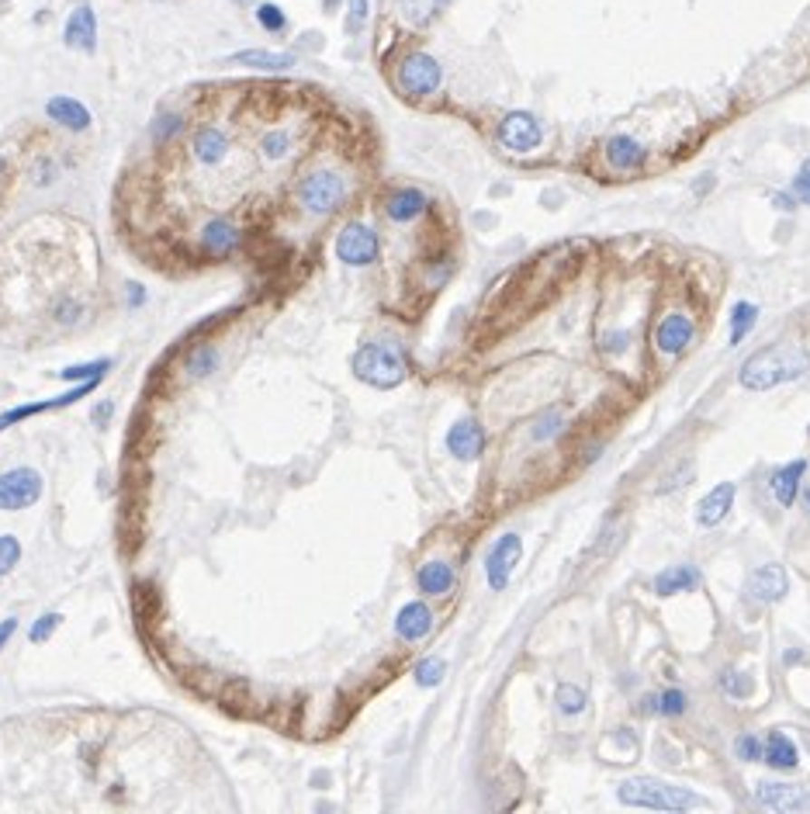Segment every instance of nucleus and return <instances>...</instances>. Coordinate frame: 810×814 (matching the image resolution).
I'll return each mask as SVG.
<instances>
[{
	"instance_id": "obj_37",
	"label": "nucleus",
	"mask_w": 810,
	"mask_h": 814,
	"mask_svg": "<svg viewBox=\"0 0 810 814\" xmlns=\"http://www.w3.org/2000/svg\"><path fill=\"white\" fill-rule=\"evenodd\" d=\"M734 756L741 762H762V741L752 735V732H741L734 738Z\"/></svg>"
},
{
	"instance_id": "obj_27",
	"label": "nucleus",
	"mask_w": 810,
	"mask_h": 814,
	"mask_svg": "<svg viewBox=\"0 0 810 814\" xmlns=\"http://www.w3.org/2000/svg\"><path fill=\"white\" fill-rule=\"evenodd\" d=\"M699 586V572H696L693 565H672V568H665V572H658L655 576V593L658 596H672V593H689Z\"/></svg>"
},
{
	"instance_id": "obj_28",
	"label": "nucleus",
	"mask_w": 810,
	"mask_h": 814,
	"mask_svg": "<svg viewBox=\"0 0 810 814\" xmlns=\"http://www.w3.org/2000/svg\"><path fill=\"white\" fill-rule=\"evenodd\" d=\"M447 7V0H402V18L412 28H426Z\"/></svg>"
},
{
	"instance_id": "obj_20",
	"label": "nucleus",
	"mask_w": 810,
	"mask_h": 814,
	"mask_svg": "<svg viewBox=\"0 0 810 814\" xmlns=\"http://www.w3.org/2000/svg\"><path fill=\"white\" fill-rule=\"evenodd\" d=\"M790 589V579H786V568L783 565H762L758 572L748 582V593H752L758 603H779Z\"/></svg>"
},
{
	"instance_id": "obj_17",
	"label": "nucleus",
	"mask_w": 810,
	"mask_h": 814,
	"mask_svg": "<svg viewBox=\"0 0 810 814\" xmlns=\"http://www.w3.org/2000/svg\"><path fill=\"white\" fill-rule=\"evenodd\" d=\"M426 208H429V198H426L419 188H399L385 198V215L399 226H409L416 218H423Z\"/></svg>"
},
{
	"instance_id": "obj_18",
	"label": "nucleus",
	"mask_w": 810,
	"mask_h": 814,
	"mask_svg": "<svg viewBox=\"0 0 810 814\" xmlns=\"http://www.w3.org/2000/svg\"><path fill=\"white\" fill-rule=\"evenodd\" d=\"M603 156H606V163L613 167V170H641L644 167V160H648V150L637 142L634 136H610L606 139V146H603Z\"/></svg>"
},
{
	"instance_id": "obj_34",
	"label": "nucleus",
	"mask_w": 810,
	"mask_h": 814,
	"mask_svg": "<svg viewBox=\"0 0 810 814\" xmlns=\"http://www.w3.org/2000/svg\"><path fill=\"white\" fill-rule=\"evenodd\" d=\"M447 673V662L444 659H437V655H429V659H423L419 665H416V683L419 686H440V679H444Z\"/></svg>"
},
{
	"instance_id": "obj_43",
	"label": "nucleus",
	"mask_w": 810,
	"mask_h": 814,
	"mask_svg": "<svg viewBox=\"0 0 810 814\" xmlns=\"http://www.w3.org/2000/svg\"><path fill=\"white\" fill-rule=\"evenodd\" d=\"M371 15V4L367 0H347V28L350 32H361Z\"/></svg>"
},
{
	"instance_id": "obj_14",
	"label": "nucleus",
	"mask_w": 810,
	"mask_h": 814,
	"mask_svg": "<svg viewBox=\"0 0 810 814\" xmlns=\"http://www.w3.org/2000/svg\"><path fill=\"white\" fill-rule=\"evenodd\" d=\"M447 451L458 458V461H475L482 458L485 451V430L478 420H458L450 433H447Z\"/></svg>"
},
{
	"instance_id": "obj_8",
	"label": "nucleus",
	"mask_w": 810,
	"mask_h": 814,
	"mask_svg": "<svg viewBox=\"0 0 810 814\" xmlns=\"http://www.w3.org/2000/svg\"><path fill=\"white\" fill-rule=\"evenodd\" d=\"M378 253H381V239L364 222H347L336 236V257L347 267H371L378 260Z\"/></svg>"
},
{
	"instance_id": "obj_12",
	"label": "nucleus",
	"mask_w": 810,
	"mask_h": 814,
	"mask_svg": "<svg viewBox=\"0 0 810 814\" xmlns=\"http://www.w3.org/2000/svg\"><path fill=\"white\" fill-rule=\"evenodd\" d=\"M693 319L689 315H682V312H669V315H661L655 326V347L661 354H682V350L693 344Z\"/></svg>"
},
{
	"instance_id": "obj_2",
	"label": "nucleus",
	"mask_w": 810,
	"mask_h": 814,
	"mask_svg": "<svg viewBox=\"0 0 810 814\" xmlns=\"http://www.w3.org/2000/svg\"><path fill=\"white\" fill-rule=\"evenodd\" d=\"M620 804H631V808H651V811H689V808H703L707 800L686 787H672L665 780L655 776H634V780H623L617 787Z\"/></svg>"
},
{
	"instance_id": "obj_38",
	"label": "nucleus",
	"mask_w": 810,
	"mask_h": 814,
	"mask_svg": "<svg viewBox=\"0 0 810 814\" xmlns=\"http://www.w3.org/2000/svg\"><path fill=\"white\" fill-rule=\"evenodd\" d=\"M59 624H63V614H42L39 621L32 624V631H28V641H32V644H42V641H49L59 631Z\"/></svg>"
},
{
	"instance_id": "obj_15",
	"label": "nucleus",
	"mask_w": 810,
	"mask_h": 814,
	"mask_svg": "<svg viewBox=\"0 0 810 814\" xmlns=\"http://www.w3.org/2000/svg\"><path fill=\"white\" fill-rule=\"evenodd\" d=\"M429 631H433V610L423 600L405 603L399 610V617H395V635L405 644H419L423 638H429Z\"/></svg>"
},
{
	"instance_id": "obj_9",
	"label": "nucleus",
	"mask_w": 810,
	"mask_h": 814,
	"mask_svg": "<svg viewBox=\"0 0 810 814\" xmlns=\"http://www.w3.org/2000/svg\"><path fill=\"white\" fill-rule=\"evenodd\" d=\"M520 555H523L520 534H502L499 541L488 548V555H485V576H488V586L496 593H502L509 586L513 568L520 565Z\"/></svg>"
},
{
	"instance_id": "obj_48",
	"label": "nucleus",
	"mask_w": 810,
	"mask_h": 814,
	"mask_svg": "<svg viewBox=\"0 0 810 814\" xmlns=\"http://www.w3.org/2000/svg\"><path fill=\"white\" fill-rule=\"evenodd\" d=\"M14 631H18V617H7V621H0V648H4L7 641L14 638Z\"/></svg>"
},
{
	"instance_id": "obj_49",
	"label": "nucleus",
	"mask_w": 810,
	"mask_h": 814,
	"mask_svg": "<svg viewBox=\"0 0 810 814\" xmlns=\"http://www.w3.org/2000/svg\"><path fill=\"white\" fill-rule=\"evenodd\" d=\"M111 409H115V406H111V402H101V406L94 409V423H101L104 416H111Z\"/></svg>"
},
{
	"instance_id": "obj_6",
	"label": "nucleus",
	"mask_w": 810,
	"mask_h": 814,
	"mask_svg": "<svg viewBox=\"0 0 810 814\" xmlns=\"http://www.w3.org/2000/svg\"><path fill=\"white\" fill-rule=\"evenodd\" d=\"M194 250H198L201 260H229V257L243 250V229L232 218H208L198 229Z\"/></svg>"
},
{
	"instance_id": "obj_26",
	"label": "nucleus",
	"mask_w": 810,
	"mask_h": 814,
	"mask_svg": "<svg viewBox=\"0 0 810 814\" xmlns=\"http://www.w3.org/2000/svg\"><path fill=\"white\" fill-rule=\"evenodd\" d=\"M218 361H222V357H218V350H215L212 344H198V347H191L188 354H184V364H180L184 382H205V378L218 368Z\"/></svg>"
},
{
	"instance_id": "obj_24",
	"label": "nucleus",
	"mask_w": 810,
	"mask_h": 814,
	"mask_svg": "<svg viewBox=\"0 0 810 814\" xmlns=\"http://www.w3.org/2000/svg\"><path fill=\"white\" fill-rule=\"evenodd\" d=\"M66 45L80 53H94L97 49V21L91 7H77L66 21Z\"/></svg>"
},
{
	"instance_id": "obj_32",
	"label": "nucleus",
	"mask_w": 810,
	"mask_h": 814,
	"mask_svg": "<svg viewBox=\"0 0 810 814\" xmlns=\"http://www.w3.org/2000/svg\"><path fill=\"white\" fill-rule=\"evenodd\" d=\"M554 700H558L561 714H582V711H585V690L575 686V683H561Z\"/></svg>"
},
{
	"instance_id": "obj_40",
	"label": "nucleus",
	"mask_w": 810,
	"mask_h": 814,
	"mask_svg": "<svg viewBox=\"0 0 810 814\" xmlns=\"http://www.w3.org/2000/svg\"><path fill=\"white\" fill-rule=\"evenodd\" d=\"M256 21H260L267 32H284V28H288L284 11H281V7H274V4H260V7H256Z\"/></svg>"
},
{
	"instance_id": "obj_30",
	"label": "nucleus",
	"mask_w": 810,
	"mask_h": 814,
	"mask_svg": "<svg viewBox=\"0 0 810 814\" xmlns=\"http://www.w3.org/2000/svg\"><path fill=\"white\" fill-rule=\"evenodd\" d=\"M755 319H758V309L752 302H738L731 309V347H738L748 333L755 330Z\"/></svg>"
},
{
	"instance_id": "obj_16",
	"label": "nucleus",
	"mask_w": 810,
	"mask_h": 814,
	"mask_svg": "<svg viewBox=\"0 0 810 814\" xmlns=\"http://www.w3.org/2000/svg\"><path fill=\"white\" fill-rule=\"evenodd\" d=\"M191 156L201 167H218L229 156V136L218 125H201L191 136Z\"/></svg>"
},
{
	"instance_id": "obj_11",
	"label": "nucleus",
	"mask_w": 810,
	"mask_h": 814,
	"mask_svg": "<svg viewBox=\"0 0 810 814\" xmlns=\"http://www.w3.org/2000/svg\"><path fill=\"white\" fill-rule=\"evenodd\" d=\"M755 804L766 811H810V790L793 787V783H762L755 790Z\"/></svg>"
},
{
	"instance_id": "obj_41",
	"label": "nucleus",
	"mask_w": 810,
	"mask_h": 814,
	"mask_svg": "<svg viewBox=\"0 0 810 814\" xmlns=\"http://www.w3.org/2000/svg\"><path fill=\"white\" fill-rule=\"evenodd\" d=\"M720 686H724V690H728V693H731V697H738V700H745V697H752V679L745 676V673H724V676H720Z\"/></svg>"
},
{
	"instance_id": "obj_1",
	"label": "nucleus",
	"mask_w": 810,
	"mask_h": 814,
	"mask_svg": "<svg viewBox=\"0 0 810 814\" xmlns=\"http://www.w3.org/2000/svg\"><path fill=\"white\" fill-rule=\"evenodd\" d=\"M810 368V357L804 354V347H793V344H776L769 350H758L755 357H748L741 371H738V382L748 388V392H769V388L783 385L800 378Z\"/></svg>"
},
{
	"instance_id": "obj_44",
	"label": "nucleus",
	"mask_w": 810,
	"mask_h": 814,
	"mask_svg": "<svg viewBox=\"0 0 810 814\" xmlns=\"http://www.w3.org/2000/svg\"><path fill=\"white\" fill-rule=\"evenodd\" d=\"M627 340H631V333L627 330L606 333V336H603V350H606V354H623V350H627Z\"/></svg>"
},
{
	"instance_id": "obj_46",
	"label": "nucleus",
	"mask_w": 810,
	"mask_h": 814,
	"mask_svg": "<svg viewBox=\"0 0 810 814\" xmlns=\"http://www.w3.org/2000/svg\"><path fill=\"white\" fill-rule=\"evenodd\" d=\"M32 180L35 184H49V180H56V163H49V160H42L39 163V170L32 174Z\"/></svg>"
},
{
	"instance_id": "obj_3",
	"label": "nucleus",
	"mask_w": 810,
	"mask_h": 814,
	"mask_svg": "<svg viewBox=\"0 0 810 814\" xmlns=\"http://www.w3.org/2000/svg\"><path fill=\"white\" fill-rule=\"evenodd\" d=\"M353 374L371 388H395L405 382L409 374V364H405V354L395 344H385V340H374V344H364V347L353 354Z\"/></svg>"
},
{
	"instance_id": "obj_13",
	"label": "nucleus",
	"mask_w": 810,
	"mask_h": 814,
	"mask_svg": "<svg viewBox=\"0 0 810 814\" xmlns=\"http://www.w3.org/2000/svg\"><path fill=\"white\" fill-rule=\"evenodd\" d=\"M97 385H101V378H91V382H77V385L70 388L66 395H59V399H45V402H35V406L7 409V412L0 416V430L14 427V423H21V420H28V416H39V412H49V409H66V406H73L77 399H83V395H91V392H94Z\"/></svg>"
},
{
	"instance_id": "obj_21",
	"label": "nucleus",
	"mask_w": 810,
	"mask_h": 814,
	"mask_svg": "<svg viewBox=\"0 0 810 814\" xmlns=\"http://www.w3.org/2000/svg\"><path fill=\"white\" fill-rule=\"evenodd\" d=\"M416 586H419L423 596H447L458 586V572L450 562L433 558V562H423L416 568Z\"/></svg>"
},
{
	"instance_id": "obj_45",
	"label": "nucleus",
	"mask_w": 810,
	"mask_h": 814,
	"mask_svg": "<svg viewBox=\"0 0 810 814\" xmlns=\"http://www.w3.org/2000/svg\"><path fill=\"white\" fill-rule=\"evenodd\" d=\"M558 416H544V420H540V427L534 430V437H537V441H547V437H554V433H558Z\"/></svg>"
},
{
	"instance_id": "obj_23",
	"label": "nucleus",
	"mask_w": 810,
	"mask_h": 814,
	"mask_svg": "<svg viewBox=\"0 0 810 814\" xmlns=\"http://www.w3.org/2000/svg\"><path fill=\"white\" fill-rule=\"evenodd\" d=\"M762 762L776 770V773H790L800 766V752H796V745H793L790 735H783V732H772L766 741H762Z\"/></svg>"
},
{
	"instance_id": "obj_35",
	"label": "nucleus",
	"mask_w": 810,
	"mask_h": 814,
	"mask_svg": "<svg viewBox=\"0 0 810 814\" xmlns=\"http://www.w3.org/2000/svg\"><path fill=\"white\" fill-rule=\"evenodd\" d=\"M111 371V361H91V364H77V368L59 371V378L66 382H91V378H104Z\"/></svg>"
},
{
	"instance_id": "obj_25",
	"label": "nucleus",
	"mask_w": 810,
	"mask_h": 814,
	"mask_svg": "<svg viewBox=\"0 0 810 814\" xmlns=\"http://www.w3.org/2000/svg\"><path fill=\"white\" fill-rule=\"evenodd\" d=\"M45 115L53 118L56 125H63V129H70V132H87L91 129V111L73 97H53L45 104Z\"/></svg>"
},
{
	"instance_id": "obj_7",
	"label": "nucleus",
	"mask_w": 810,
	"mask_h": 814,
	"mask_svg": "<svg viewBox=\"0 0 810 814\" xmlns=\"http://www.w3.org/2000/svg\"><path fill=\"white\" fill-rule=\"evenodd\" d=\"M42 489H45V479L35 468H11L0 475V509L4 513L28 509L42 499Z\"/></svg>"
},
{
	"instance_id": "obj_36",
	"label": "nucleus",
	"mask_w": 810,
	"mask_h": 814,
	"mask_svg": "<svg viewBox=\"0 0 810 814\" xmlns=\"http://www.w3.org/2000/svg\"><path fill=\"white\" fill-rule=\"evenodd\" d=\"M180 129H184V118L174 115V111H163L153 121V139L156 142H170L174 136H180Z\"/></svg>"
},
{
	"instance_id": "obj_33",
	"label": "nucleus",
	"mask_w": 810,
	"mask_h": 814,
	"mask_svg": "<svg viewBox=\"0 0 810 814\" xmlns=\"http://www.w3.org/2000/svg\"><path fill=\"white\" fill-rule=\"evenodd\" d=\"M21 565V541L14 534H0V579Z\"/></svg>"
},
{
	"instance_id": "obj_10",
	"label": "nucleus",
	"mask_w": 810,
	"mask_h": 814,
	"mask_svg": "<svg viewBox=\"0 0 810 814\" xmlns=\"http://www.w3.org/2000/svg\"><path fill=\"white\" fill-rule=\"evenodd\" d=\"M540 121L530 111H509L499 121V142L509 153H534L540 146Z\"/></svg>"
},
{
	"instance_id": "obj_4",
	"label": "nucleus",
	"mask_w": 810,
	"mask_h": 814,
	"mask_svg": "<svg viewBox=\"0 0 810 814\" xmlns=\"http://www.w3.org/2000/svg\"><path fill=\"white\" fill-rule=\"evenodd\" d=\"M294 198L302 205V212L309 215H333L336 208H343L347 201V180L336 174V170H312L298 180Z\"/></svg>"
},
{
	"instance_id": "obj_29",
	"label": "nucleus",
	"mask_w": 810,
	"mask_h": 814,
	"mask_svg": "<svg viewBox=\"0 0 810 814\" xmlns=\"http://www.w3.org/2000/svg\"><path fill=\"white\" fill-rule=\"evenodd\" d=\"M236 63L260 66V70H288V66H294V56H288V53H267V49H246V53L236 56Z\"/></svg>"
},
{
	"instance_id": "obj_42",
	"label": "nucleus",
	"mask_w": 810,
	"mask_h": 814,
	"mask_svg": "<svg viewBox=\"0 0 810 814\" xmlns=\"http://www.w3.org/2000/svg\"><path fill=\"white\" fill-rule=\"evenodd\" d=\"M793 198L800 201V205H810V160H804L800 163V170H796V177H793Z\"/></svg>"
},
{
	"instance_id": "obj_19",
	"label": "nucleus",
	"mask_w": 810,
	"mask_h": 814,
	"mask_svg": "<svg viewBox=\"0 0 810 814\" xmlns=\"http://www.w3.org/2000/svg\"><path fill=\"white\" fill-rule=\"evenodd\" d=\"M734 492H738V485L734 482H720L714 485L703 499H699V506H696V524L699 527H717L728 513H731V506H734Z\"/></svg>"
},
{
	"instance_id": "obj_47",
	"label": "nucleus",
	"mask_w": 810,
	"mask_h": 814,
	"mask_svg": "<svg viewBox=\"0 0 810 814\" xmlns=\"http://www.w3.org/2000/svg\"><path fill=\"white\" fill-rule=\"evenodd\" d=\"M772 205L783 208V212H793L796 208V198H793V191H776L772 194Z\"/></svg>"
},
{
	"instance_id": "obj_51",
	"label": "nucleus",
	"mask_w": 810,
	"mask_h": 814,
	"mask_svg": "<svg viewBox=\"0 0 810 814\" xmlns=\"http://www.w3.org/2000/svg\"><path fill=\"white\" fill-rule=\"evenodd\" d=\"M807 506H810V492H807Z\"/></svg>"
},
{
	"instance_id": "obj_50",
	"label": "nucleus",
	"mask_w": 810,
	"mask_h": 814,
	"mask_svg": "<svg viewBox=\"0 0 810 814\" xmlns=\"http://www.w3.org/2000/svg\"><path fill=\"white\" fill-rule=\"evenodd\" d=\"M641 711H648V714H658V697H644V700H641Z\"/></svg>"
},
{
	"instance_id": "obj_5",
	"label": "nucleus",
	"mask_w": 810,
	"mask_h": 814,
	"mask_svg": "<svg viewBox=\"0 0 810 814\" xmlns=\"http://www.w3.org/2000/svg\"><path fill=\"white\" fill-rule=\"evenodd\" d=\"M395 83L405 97H429L440 91L444 83V70L429 53H409L402 56L399 70H395Z\"/></svg>"
},
{
	"instance_id": "obj_39",
	"label": "nucleus",
	"mask_w": 810,
	"mask_h": 814,
	"mask_svg": "<svg viewBox=\"0 0 810 814\" xmlns=\"http://www.w3.org/2000/svg\"><path fill=\"white\" fill-rule=\"evenodd\" d=\"M658 714H665V718L686 714V693H682V690H665V693L658 697Z\"/></svg>"
},
{
	"instance_id": "obj_31",
	"label": "nucleus",
	"mask_w": 810,
	"mask_h": 814,
	"mask_svg": "<svg viewBox=\"0 0 810 814\" xmlns=\"http://www.w3.org/2000/svg\"><path fill=\"white\" fill-rule=\"evenodd\" d=\"M260 150H264V156L267 160H284V156L291 153V132L288 129H270V132H264V139H260Z\"/></svg>"
},
{
	"instance_id": "obj_22",
	"label": "nucleus",
	"mask_w": 810,
	"mask_h": 814,
	"mask_svg": "<svg viewBox=\"0 0 810 814\" xmlns=\"http://www.w3.org/2000/svg\"><path fill=\"white\" fill-rule=\"evenodd\" d=\"M804 475H807V461H804V458H796V461H790V465L776 468V471H772V479H769L772 499H776L779 506H793V503H796Z\"/></svg>"
}]
</instances>
